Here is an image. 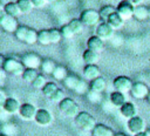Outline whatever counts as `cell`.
<instances>
[{"label": "cell", "mask_w": 150, "mask_h": 136, "mask_svg": "<svg viewBox=\"0 0 150 136\" xmlns=\"http://www.w3.org/2000/svg\"><path fill=\"white\" fill-rule=\"evenodd\" d=\"M1 69L5 70L6 74L16 76V75H22L25 70V66L22 64L21 60H18L14 56H7V57H4L2 60Z\"/></svg>", "instance_id": "6da1fadb"}, {"label": "cell", "mask_w": 150, "mask_h": 136, "mask_svg": "<svg viewBox=\"0 0 150 136\" xmlns=\"http://www.w3.org/2000/svg\"><path fill=\"white\" fill-rule=\"evenodd\" d=\"M75 123L80 129L91 131L96 125V120L91 114L87 111H80L75 117Z\"/></svg>", "instance_id": "7a4b0ae2"}, {"label": "cell", "mask_w": 150, "mask_h": 136, "mask_svg": "<svg viewBox=\"0 0 150 136\" xmlns=\"http://www.w3.org/2000/svg\"><path fill=\"white\" fill-rule=\"evenodd\" d=\"M59 109L60 111L67 116V117H76L77 114L80 113V109H79V104L70 97H66L63 98L60 103H59Z\"/></svg>", "instance_id": "3957f363"}, {"label": "cell", "mask_w": 150, "mask_h": 136, "mask_svg": "<svg viewBox=\"0 0 150 136\" xmlns=\"http://www.w3.org/2000/svg\"><path fill=\"white\" fill-rule=\"evenodd\" d=\"M79 19L83 22L84 26H95L101 20V15L100 12L95 9H84L81 12Z\"/></svg>", "instance_id": "277c9868"}, {"label": "cell", "mask_w": 150, "mask_h": 136, "mask_svg": "<svg viewBox=\"0 0 150 136\" xmlns=\"http://www.w3.org/2000/svg\"><path fill=\"white\" fill-rule=\"evenodd\" d=\"M132 84H134V82L131 81V79L128 77V76H124V75H121V76L115 77L114 79V82H112L114 89L117 90V91L124 93V94L131 91Z\"/></svg>", "instance_id": "5b68a950"}, {"label": "cell", "mask_w": 150, "mask_h": 136, "mask_svg": "<svg viewBox=\"0 0 150 136\" xmlns=\"http://www.w3.org/2000/svg\"><path fill=\"white\" fill-rule=\"evenodd\" d=\"M0 26L2 27V29L5 32L8 33H15V30L18 29V27L20 26L16 18L7 15L6 13H2L0 15Z\"/></svg>", "instance_id": "8992f818"}, {"label": "cell", "mask_w": 150, "mask_h": 136, "mask_svg": "<svg viewBox=\"0 0 150 136\" xmlns=\"http://www.w3.org/2000/svg\"><path fill=\"white\" fill-rule=\"evenodd\" d=\"M134 11H135V6L130 1H128V0H122L121 2H118L117 7H116V12L124 20L134 18Z\"/></svg>", "instance_id": "52a82bcc"}, {"label": "cell", "mask_w": 150, "mask_h": 136, "mask_svg": "<svg viewBox=\"0 0 150 136\" xmlns=\"http://www.w3.org/2000/svg\"><path fill=\"white\" fill-rule=\"evenodd\" d=\"M21 62L25 66V68H33L38 69L41 67L42 60L36 53H27L21 57Z\"/></svg>", "instance_id": "ba28073f"}, {"label": "cell", "mask_w": 150, "mask_h": 136, "mask_svg": "<svg viewBox=\"0 0 150 136\" xmlns=\"http://www.w3.org/2000/svg\"><path fill=\"white\" fill-rule=\"evenodd\" d=\"M127 127H128V130L134 135L145 131V122L141 116H135L128 120Z\"/></svg>", "instance_id": "9c48e42d"}, {"label": "cell", "mask_w": 150, "mask_h": 136, "mask_svg": "<svg viewBox=\"0 0 150 136\" xmlns=\"http://www.w3.org/2000/svg\"><path fill=\"white\" fill-rule=\"evenodd\" d=\"M150 89L148 88V86L143 82H134L132 88H131V96L137 98V100H142V98H146L148 94H149Z\"/></svg>", "instance_id": "30bf717a"}, {"label": "cell", "mask_w": 150, "mask_h": 136, "mask_svg": "<svg viewBox=\"0 0 150 136\" xmlns=\"http://www.w3.org/2000/svg\"><path fill=\"white\" fill-rule=\"evenodd\" d=\"M34 121H35L39 125H41V127H47V125H49V124L52 123L53 116H52V114L49 113V110H47V109H45V108H40V109H38V111H36V115H35Z\"/></svg>", "instance_id": "8fae6325"}, {"label": "cell", "mask_w": 150, "mask_h": 136, "mask_svg": "<svg viewBox=\"0 0 150 136\" xmlns=\"http://www.w3.org/2000/svg\"><path fill=\"white\" fill-rule=\"evenodd\" d=\"M114 28L107 22V21H103L101 22L97 27H96V35L98 38H101L103 41L104 40H108L110 39L112 35H114Z\"/></svg>", "instance_id": "7c38bea8"}, {"label": "cell", "mask_w": 150, "mask_h": 136, "mask_svg": "<svg viewBox=\"0 0 150 136\" xmlns=\"http://www.w3.org/2000/svg\"><path fill=\"white\" fill-rule=\"evenodd\" d=\"M36 111H38V109L32 103H23L20 107L19 115L21 116V118H23L26 121H29V120H34L35 118Z\"/></svg>", "instance_id": "4fadbf2b"}, {"label": "cell", "mask_w": 150, "mask_h": 136, "mask_svg": "<svg viewBox=\"0 0 150 136\" xmlns=\"http://www.w3.org/2000/svg\"><path fill=\"white\" fill-rule=\"evenodd\" d=\"M101 76L100 68L96 64H86L83 68V77L88 81H93Z\"/></svg>", "instance_id": "5bb4252c"}, {"label": "cell", "mask_w": 150, "mask_h": 136, "mask_svg": "<svg viewBox=\"0 0 150 136\" xmlns=\"http://www.w3.org/2000/svg\"><path fill=\"white\" fill-rule=\"evenodd\" d=\"M87 47H88V49H91L96 53H101L104 48V43H103V40L101 38H98L97 35H93L88 39Z\"/></svg>", "instance_id": "9a60e30c"}, {"label": "cell", "mask_w": 150, "mask_h": 136, "mask_svg": "<svg viewBox=\"0 0 150 136\" xmlns=\"http://www.w3.org/2000/svg\"><path fill=\"white\" fill-rule=\"evenodd\" d=\"M120 113L123 117L130 120V118L137 116V108L132 102H127L120 108Z\"/></svg>", "instance_id": "2e32d148"}, {"label": "cell", "mask_w": 150, "mask_h": 136, "mask_svg": "<svg viewBox=\"0 0 150 136\" xmlns=\"http://www.w3.org/2000/svg\"><path fill=\"white\" fill-rule=\"evenodd\" d=\"M20 107L21 104L19 103V101L14 97H8L7 101L4 103L2 106V109L7 113V114H15V113H19L20 110Z\"/></svg>", "instance_id": "e0dca14e"}, {"label": "cell", "mask_w": 150, "mask_h": 136, "mask_svg": "<svg viewBox=\"0 0 150 136\" xmlns=\"http://www.w3.org/2000/svg\"><path fill=\"white\" fill-rule=\"evenodd\" d=\"M109 100H110L111 104L114 107H116V108H121L124 103L128 102L127 101V97H125V94L124 93H121V91H117V90H115V91H112L110 94Z\"/></svg>", "instance_id": "ac0fdd59"}, {"label": "cell", "mask_w": 150, "mask_h": 136, "mask_svg": "<svg viewBox=\"0 0 150 136\" xmlns=\"http://www.w3.org/2000/svg\"><path fill=\"white\" fill-rule=\"evenodd\" d=\"M82 59L86 64H96V62L100 60V53H96L91 49H86L82 53Z\"/></svg>", "instance_id": "d6986e66"}, {"label": "cell", "mask_w": 150, "mask_h": 136, "mask_svg": "<svg viewBox=\"0 0 150 136\" xmlns=\"http://www.w3.org/2000/svg\"><path fill=\"white\" fill-rule=\"evenodd\" d=\"M89 88H90V90H94V91H97V93H103L107 88V81L103 77L100 76V77L90 81Z\"/></svg>", "instance_id": "ffe728a7"}, {"label": "cell", "mask_w": 150, "mask_h": 136, "mask_svg": "<svg viewBox=\"0 0 150 136\" xmlns=\"http://www.w3.org/2000/svg\"><path fill=\"white\" fill-rule=\"evenodd\" d=\"M80 81H81V79H80L77 75H75V74H68V76H67L62 82H63V86H64L67 89H69V90H75L76 87H77V84L80 83Z\"/></svg>", "instance_id": "44dd1931"}, {"label": "cell", "mask_w": 150, "mask_h": 136, "mask_svg": "<svg viewBox=\"0 0 150 136\" xmlns=\"http://www.w3.org/2000/svg\"><path fill=\"white\" fill-rule=\"evenodd\" d=\"M91 134L93 136H115L112 130L104 124H96L95 128L91 130Z\"/></svg>", "instance_id": "7402d4cb"}, {"label": "cell", "mask_w": 150, "mask_h": 136, "mask_svg": "<svg viewBox=\"0 0 150 136\" xmlns=\"http://www.w3.org/2000/svg\"><path fill=\"white\" fill-rule=\"evenodd\" d=\"M134 18L138 21H144L146 19H149V8H146L145 6H135V11H134Z\"/></svg>", "instance_id": "603a6c76"}, {"label": "cell", "mask_w": 150, "mask_h": 136, "mask_svg": "<svg viewBox=\"0 0 150 136\" xmlns=\"http://www.w3.org/2000/svg\"><path fill=\"white\" fill-rule=\"evenodd\" d=\"M107 22H108L114 29H118V28H121V27L123 26V23H124V19H123L117 12H114V13L108 18Z\"/></svg>", "instance_id": "cb8c5ba5"}, {"label": "cell", "mask_w": 150, "mask_h": 136, "mask_svg": "<svg viewBox=\"0 0 150 136\" xmlns=\"http://www.w3.org/2000/svg\"><path fill=\"white\" fill-rule=\"evenodd\" d=\"M4 13H6L7 15H11V16H14V18H18L21 14L18 4L13 2V1H9L4 6Z\"/></svg>", "instance_id": "d4e9b609"}, {"label": "cell", "mask_w": 150, "mask_h": 136, "mask_svg": "<svg viewBox=\"0 0 150 136\" xmlns=\"http://www.w3.org/2000/svg\"><path fill=\"white\" fill-rule=\"evenodd\" d=\"M56 63L52 60V59H45V60H42V63H41V67H40V69H41V72L43 73V74H53V72H54V69L56 68Z\"/></svg>", "instance_id": "484cf974"}, {"label": "cell", "mask_w": 150, "mask_h": 136, "mask_svg": "<svg viewBox=\"0 0 150 136\" xmlns=\"http://www.w3.org/2000/svg\"><path fill=\"white\" fill-rule=\"evenodd\" d=\"M38 42L42 46L50 45V34L49 29H41L38 32Z\"/></svg>", "instance_id": "4316f807"}, {"label": "cell", "mask_w": 150, "mask_h": 136, "mask_svg": "<svg viewBox=\"0 0 150 136\" xmlns=\"http://www.w3.org/2000/svg\"><path fill=\"white\" fill-rule=\"evenodd\" d=\"M52 76H53L56 81H63V80L68 76V72H67L66 67L57 64V66H56V68L54 69V72H53Z\"/></svg>", "instance_id": "83f0119b"}, {"label": "cell", "mask_w": 150, "mask_h": 136, "mask_svg": "<svg viewBox=\"0 0 150 136\" xmlns=\"http://www.w3.org/2000/svg\"><path fill=\"white\" fill-rule=\"evenodd\" d=\"M39 75V73H38V69H33V68H25V70H23V73H22V80L23 81H26V82H28V83H32L35 79H36V76Z\"/></svg>", "instance_id": "f1b7e54d"}, {"label": "cell", "mask_w": 150, "mask_h": 136, "mask_svg": "<svg viewBox=\"0 0 150 136\" xmlns=\"http://www.w3.org/2000/svg\"><path fill=\"white\" fill-rule=\"evenodd\" d=\"M16 4L19 6V9L21 12V14H28L32 12L33 9V4L30 0H16Z\"/></svg>", "instance_id": "f546056e"}, {"label": "cell", "mask_w": 150, "mask_h": 136, "mask_svg": "<svg viewBox=\"0 0 150 136\" xmlns=\"http://www.w3.org/2000/svg\"><path fill=\"white\" fill-rule=\"evenodd\" d=\"M98 12H100L101 19H102L103 21H107L108 18H109L114 12H116V7H114V6H111V5H105V6H102Z\"/></svg>", "instance_id": "4dcf8cb0"}, {"label": "cell", "mask_w": 150, "mask_h": 136, "mask_svg": "<svg viewBox=\"0 0 150 136\" xmlns=\"http://www.w3.org/2000/svg\"><path fill=\"white\" fill-rule=\"evenodd\" d=\"M57 89H59V87H57L56 83H54V82H47L46 86L42 88V94H43L46 97L49 98Z\"/></svg>", "instance_id": "1f68e13d"}, {"label": "cell", "mask_w": 150, "mask_h": 136, "mask_svg": "<svg viewBox=\"0 0 150 136\" xmlns=\"http://www.w3.org/2000/svg\"><path fill=\"white\" fill-rule=\"evenodd\" d=\"M87 95V98L90 103H94V104H97V103H101L102 101V93H97V91H94V90H90L86 94Z\"/></svg>", "instance_id": "d6a6232c"}, {"label": "cell", "mask_w": 150, "mask_h": 136, "mask_svg": "<svg viewBox=\"0 0 150 136\" xmlns=\"http://www.w3.org/2000/svg\"><path fill=\"white\" fill-rule=\"evenodd\" d=\"M69 26H70V28L73 29V32H74L75 35H76V34H80V33L83 30V27H84L83 22H82L80 19H73V20H70V21H69Z\"/></svg>", "instance_id": "836d02e7"}, {"label": "cell", "mask_w": 150, "mask_h": 136, "mask_svg": "<svg viewBox=\"0 0 150 136\" xmlns=\"http://www.w3.org/2000/svg\"><path fill=\"white\" fill-rule=\"evenodd\" d=\"M35 42H38V32L33 28H28L26 39H25V43L27 45H34Z\"/></svg>", "instance_id": "e575fe53"}, {"label": "cell", "mask_w": 150, "mask_h": 136, "mask_svg": "<svg viewBox=\"0 0 150 136\" xmlns=\"http://www.w3.org/2000/svg\"><path fill=\"white\" fill-rule=\"evenodd\" d=\"M28 28H29V27H27V26H19L18 29L15 30V33H14L15 39L19 40V41L25 42V39H26V35H27Z\"/></svg>", "instance_id": "d590c367"}, {"label": "cell", "mask_w": 150, "mask_h": 136, "mask_svg": "<svg viewBox=\"0 0 150 136\" xmlns=\"http://www.w3.org/2000/svg\"><path fill=\"white\" fill-rule=\"evenodd\" d=\"M46 83H47V80H46L45 75L39 74V75L36 76V79L32 82V86H33L34 89H41V90H42V88L46 86Z\"/></svg>", "instance_id": "8d00e7d4"}, {"label": "cell", "mask_w": 150, "mask_h": 136, "mask_svg": "<svg viewBox=\"0 0 150 136\" xmlns=\"http://www.w3.org/2000/svg\"><path fill=\"white\" fill-rule=\"evenodd\" d=\"M49 34H50V43H57L62 39V34H61L60 29L52 28V29H49Z\"/></svg>", "instance_id": "74e56055"}, {"label": "cell", "mask_w": 150, "mask_h": 136, "mask_svg": "<svg viewBox=\"0 0 150 136\" xmlns=\"http://www.w3.org/2000/svg\"><path fill=\"white\" fill-rule=\"evenodd\" d=\"M60 30H61L62 38H64V39H70V38H73V36L75 35V34H74V32H73V29L70 28L69 23L63 25V26L60 28Z\"/></svg>", "instance_id": "f35d334b"}, {"label": "cell", "mask_w": 150, "mask_h": 136, "mask_svg": "<svg viewBox=\"0 0 150 136\" xmlns=\"http://www.w3.org/2000/svg\"><path fill=\"white\" fill-rule=\"evenodd\" d=\"M63 98H66V96H64L63 90H62V89H60V88H59V89H57V90H56V91H55V93L49 97V100H50V101H53V102H55V103H56V102H57V103H60Z\"/></svg>", "instance_id": "ab89813d"}, {"label": "cell", "mask_w": 150, "mask_h": 136, "mask_svg": "<svg viewBox=\"0 0 150 136\" xmlns=\"http://www.w3.org/2000/svg\"><path fill=\"white\" fill-rule=\"evenodd\" d=\"M89 86H87V83L83 81V80H81L80 81V83L77 84V87H76V89L74 90L75 93H77V94H80V95H82V94H87L88 91H89Z\"/></svg>", "instance_id": "60d3db41"}, {"label": "cell", "mask_w": 150, "mask_h": 136, "mask_svg": "<svg viewBox=\"0 0 150 136\" xmlns=\"http://www.w3.org/2000/svg\"><path fill=\"white\" fill-rule=\"evenodd\" d=\"M30 1H32L33 6H34L35 8H41V7H43V6L46 5V2H47V0H30Z\"/></svg>", "instance_id": "b9f144b4"}, {"label": "cell", "mask_w": 150, "mask_h": 136, "mask_svg": "<svg viewBox=\"0 0 150 136\" xmlns=\"http://www.w3.org/2000/svg\"><path fill=\"white\" fill-rule=\"evenodd\" d=\"M7 98H8V97H7L6 93H5V90L1 88V89H0V104H1V107H2L4 103L7 101Z\"/></svg>", "instance_id": "7bdbcfd3"}, {"label": "cell", "mask_w": 150, "mask_h": 136, "mask_svg": "<svg viewBox=\"0 0 150 136\" xmlns=\"http://www.w3.org/2000/svg\"><path fill=\"white\" fill-rule=\"evenodd\" d=\"M128 1H130L134 6H139V5L142 4V1H143V0H128Z\"/></svg>", "instance_id": "ee69618b"}, {"label": "cell", "mask_w": 150, "mask_h": 136, "mask_svg": "<svg viewBox=\"0 0 150 136\" xmlns=\"http://www.w3.org/2000/svg\"><path fill=\"white\" fill-rule=\"evenodd\" d=\"M134 136H146V134H145V131H143V132H139V134H136V135H134Z\"/></svg>", "instance_id": "f6af8a7d"}, {"label": "cell", "mask_w": 150, "mask_h": 136, "mask_svg": "<svg viewBox=\"0 0 150 136\" xmlns=\"http://www.w3.org/2000/svg\"><path fill=\"white\" fill-rule=\"evenodd\" d=\"M115 136H129V135H125L123 132H117V134H115Z\"/></svg>", "instance_id": "bcb514c9"}, {"label": "cell", "mask_w": 150, "mask_h": 136, "mask_svg": "<svg viewBox=\"0 0 150 136\" xmlns=\"http://www.w3.org/2000/svg\"><path fill=\"white\" fill-rule=\"evenodd\" d=\"M145 134H146V136H150V129L145 130Z\"/></svg>", "instance_id": "7dc6e473"}, {"label": "cell", "mask_w": 150, "mask_h": 136, "mask_svg": "<svg viewBox=\"0 0 150 136\" xmlns=\"http://www.w3.org/2000/svg\"><path fill=\"white\" fill-rule=\"evenodd\" d=\"M146 100H148V102L150 103V91H149V94H148V97H146Z\"/></svg>", "instance_id": "c3c4849f"}, {"label": "cell", "mask_w": 150, "mask_h": 136, "mask_svg": "<svg viewBox=\"0 0 150 136\" xmlns=\"http://www.w3.org/2000/svg\"><path fill=\"white\" fill-rule=\"evenodd\" d=\"M53 1H55V0H47V2H53Z\"/></svg>", "instance_id": "681fc988"}, {"label": "cell", "mask_w": 150, "mask_h": 136, "mask_svg": "<svg viewBox=\"0 0 150 136\" xmlns=\"http://www.w3.org/2000/svg\"><path fill=\"white\" fill-rule=\"evenodd\" d=\"M0 136H7V135H5V134H1V135H0Z\"/></svg>", "instance_id": "f907efd6"}, {"label": "cell", "mask_w": 150, "mask_h": 136, "mask_svg": "<svg viewBox=\"0 0 150 136\" xmlns=\"http://www.w3.org/2000/svg\"><path fill=\"white\" fill-rule=\"evenodd\" d=\"M149 19H150V9H149Z\"/></svg>", "instance_id": "816d5d0a"}]
</instances>
